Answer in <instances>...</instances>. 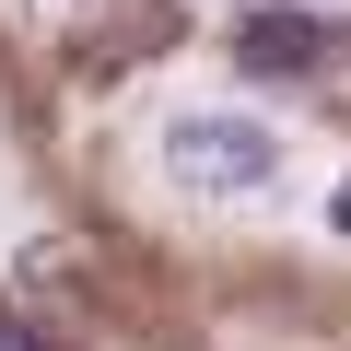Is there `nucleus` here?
Here are the masks:
<instances>
[{
	"label": "nucleus",
	"instance_id": "nucleus-3",
	"mask_svg": "<svg viewBox=\"0 0 351 351\" xmlns=\"http://www.w3.org/2000/svg\"><path fill=\"white\" fill-rule=\"evenodd\" d=\"M0 351H36V328H24V316H0Z\"/></svg>",
	"mask_w": 351,
	"mask_h": 351
},
{
	"label": "nucleus",
	"instance_id": "nucleus-4",
	"mask_svg": "<svg viewBox=\"0 0 351 351\" xmlns=\"http://www.w3.org/2000/svg\"><path fill=\"white\" fill-rule=\"evenodd\" d=\"M328 223H339V234H351V176H339V188H328Z\"/></svg>",
	"mask_w": 351,
	"mask_h": 351
},
{
	"label": "nucleus",
	"instance_id": "nucleus-2",
	"mask_svg": "<svg viewBox=\"0 0 351 351\" xmlns=\"http://www.w3.org/2000/svg\"><path fill=\"white\" fill-rule=\"evenodd\" d=\"M234 59H246L258 82H304V71L328 59V36H316L304 12H246V24H234Z\"/></svg>",
	"mask_w": 351,
	"mask_h": 351
},
{
	"label": "nucleus",
	"instance_id": "nucleus-1",
	"mask_svg": "<svg viewBox=\"0 0 351 351\" xmlns=\"http://www.w3.org/2000/svg\"><path fill=\"white\" fill-rule=\"evenodd\" d=\"M164 176L188 199H258L269 176H281V141H269V117H234V106H188L164 129Z\"/></svg>",
	"mask_w": 351,
	"mask_h": 351
}]
</instances>
